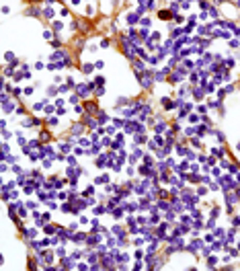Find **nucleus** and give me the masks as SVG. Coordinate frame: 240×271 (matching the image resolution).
I'll use <instances>...</instances> for the list:
<instances>
[{
	"label": "nucleus",
	"instance_id": "obj_1",
	"mask_svg": "<svg viewBox=\"0 0 240 271\" xmlns=\"http://www.w3.org/2000/svg\"><path fill=\"white\" fill-rule=\"evenodd\" d=\"M84 107H86V111H88V113H97V111H99L97 103H92V101H86V103H84Z\"/></svg>",
	"mask_w": 240,
	"mask_h": 271
},
{
	"label": "nucleus",
	"instance_id": "obj_2",
	"mask_svg": "<svg viewBox=\"0 0 240 271\" xmlns=\"http://www.w3.org/2000/svg\"><path fill=\"white\" fill-rule=\"evenodd\" d=\"M86 238H88V236H86L84 232H80V234H74V236H72V240H74L76 244H78V243H84Z\"/></svg>",
	"mask_w": 240,
	"mask_h": 271
},
{
	"label": "nucleus",
	"instance_id": "obj_3",
	"mask_svg": "<svg viewBox=\"0 0 240 271\" xmlns=\"http://www.w3.org/2000/svg\"><path fill=\"white\" fill-rule=\"evenodd\" d=\"M158 17H160V19H170V17H172V12H170V10H160Z\"/></svg>",
	"mask_w": 240,
	"mask_h": 271
},
{
	"label": "nucleus",
	"instance_id": "obj_4",
	"mask_svg": "<svg viewBox=\"0 0 240 271\" xmlns=\"http://www.w3.org/2000/svg\"><path fill=\"white\" fill-rule=\"evenodd\" d=\"M43 17H47V19H52V17H53V10L49 8V6H45V8H43Z\"/></svg>",
	"mask_w": 240,
	"mask_h": 271
},
{
	"label": "nucleus",
	"instance_id": "obj_5",
	"mask_svg": "<svg viewBox=\"0 0 240 271\" xmlns=\"http://www.w3.org/2000/svg\"><path fill=\"white\" fill-rule=\"evenodd\" d=\"M49 140H52L49 132H41V142H49Z\"/></svg>",
	"mask_w": 240,
	"mask_h": 271
},
{
	"label": "nucleus",
	"instance_id": "obj_6",
	"mask_svg": "<svg viewBox=\"0 0 240 271\" xmlns=\"http://www.w3.org/2000/svg\"><path fill=\"white\" fill-rule=\"evenodd\" d=\"M62 29H64V23H60V21H57V23H53V31H55V33H60Z\"/></svg>",
	"mask_w": 240,
	"mask_h": 271
},
{
	"label": "nucleus",
	"instance_id": "obj_7",
	"mask_svg": "<svg viewBox=\"0 0 240 271\" xmlns=\"http://www.w3.org/2000/svg\"><path fill=\"white\" fill-rule=\"evenodd\" d=\"M101 240V236L97 234V236H88V244H94V243H99Z\"/></svg>",
	"mask_w": 240,
	"mask_h": 271
},
{
	"label": "nucleus",
	"instance_id": "obj_8",
	"mask_svg": "<svg viewBox=\"0 0 240 271\" xmlns=\"http://www.w3.org/2000/svg\"><path fill=\"white\" fill-rule=\"evenodd\" d=\"M43 37H45V39H53V33L49 29H45V31H43Z\"/></svg>",
	"mask_w": 240,
	"mask_h": 271
},
{
	"label": "nucleus",
	"instance_id": "obj_9",
	"mask_svg": "<svg viewBox=\"0 0 240 271\" xmlns=\"http://www.w3.org/2000/svg\"><path fill=\"white\" fill-rule=\"evenodd\" d=\"M94 95H97V97H101V95H105V88H103V86H99V88H94Z\"/></svg>",
	"mask_w": 240,
	"mask_h": 271
},
{
	"label": "nucleus",
	"instance_id": "obj_10",
	"mask_svg": "<svg viewBox=\"0 0 240 271\" xmlns=\"http://www.w3.org/2000/svg\"><path fill=\"white\" fill-rule=\"evenodd\" d=\"M193 97H195V99H201V97H203V92H201V88H197V90H193Z\"/></svg>",
	"mask_w": 240,
	"mask_h": 271
},
{
	"label": "nucleus",
	"instance_id": "obj_11",
	"mask_svg": "<svg viewBox=\"0 0 240 271\" xmlns=\"http://www.w3.org/2000/svg\"><path fill=\"white\" fill-rule=\"evenodd\" d=\"M82 130H84L82 125H74V127H72V132H74V134H82Z\"/></svg>",
	"mask_w": 240,
	"mask_h": 271
},
{
	"label": "nucleus",
	"instance_id": "obj_12",
	"mask_svg": "<svg viewBox=\"0 0 240 271\" xmlns=\"http://www.w3.org/2000/svg\"><path fill=\"white\" fill-rule=\"evenodd\" d=\"M158 205H160V210H166V208H168V201H162V199H160Z\"/></svg>",
	"mask_w": 240,
	"mask_h": 271
},
{
	"label": "nucleus",
	"instance_id": "obj_13",
	"mask_svg": "<svg viewBox=\"0 0 240 271\" xmlns=\"http://www.w3.org/2000/svg\"><path fill=\"white\" fill-rule=\"evenodd\" d=\"M140 25H144V27H150V19H142V21H140Z\"/></svg>",
	"mask_w": 240,
	"mask_h": 271
},
{
	"label": "nucleus",
	"instance_id": "obj_14",
	"mask_svg": "<svg viewBox=\"0 0 240 271\" xmlns=\"http://www.w3.org/2000/svg\"><path fill=\"white\" fill-rule=\"evenodd\" d=\"M52 45H53V47H60V45H62V41H60V39H57V37H55V39H53V41H52Z\"/></svg>",
	"mask_w": 240,
	"mask_h": 271
},
{
	"label": "nucleus",
	"instance_id": "obj_15",
	"mask_svg": "<svg viewBox=\"0 0 240 271\" xmlns=\"http://www.w3.org/2000/svg\"><path fill=\"white\" fill-rule=\"evenodd\" d=\"M23 92H25V95H33V86H27V88H23Z\"/></svg>",
	"mask_w": 240,
	"mask_h": 271
},
{
	"label": "nucleus",
	"instance_id": "obj_16",
	"mask_svg": "<svg viewBox=\"0 0 240 271\" xmlns=\"http://www.w3.org/2000/svg\"><path fill=\"white\" fill-rule=\"evenodd\" d=\"M133 21H137V17L135 15H127V23H133Z\"/></svg>",
	"mask_w": 240,
	"mask_h": 271
},
{
	"label": "nucleus",
	"instance_id": "obj_17",
	"mask_svg": "<svg viewBox=\"0 0 240 271\" xmlns=\"http://www.w3.org/2000/svg\"><path fill=\"white\" fill-rule=\"evenodd\" d=\"M47 92H49V95H55V92H57V88H55V86H49V88H47Z\"/></svg>",
	"mask_w": 240,
	"mask_h": 271
},
{
	"label": "nucleus",
	"instance_id": "obj_18",
	"mask_svg": "<svg viewBox=\"0 0 240 271\" xmlns=\"http://www.w3.org/2000/svg\"><path fill=\"white\" fill-rule=\"evenodd\" d=\"M41 109H43V103H37V105L33 107V111H41Z\"/></svg>",
	"mask_w": 240,
	"mask_h": 271
},
{
	"label": "nucleus",
	"instance_id": "obj_19",
	"mask_svg": "<svg viewBox=\"0 0 240 271\" xmlns=\"http://www.w3.org/2000/svg\"><path fill=\"white\" fill-rule=\"evenodd\" d=\"M197 193H199V195H205V193H207V189H205V187H199V189H197Z\"/></svg>",
	"mask_w": 240,
	"mask_h": 271
},
{
	"label": "nucleus",
	"instance_id": "obj_20",
	"mask_svg": "<svg viewBox=\"0 0 240 271\" xmlns=\"http://www.w3.org/2000/svg\"><path fill=\"white\" fill-rule=\"evenodd\" d=\"M197 109H199V113H205V111H207V107H205V105H199Z\"/></svg>",
	"mask_w": 240,
	"mask_h": 271
},
{
	"label": "nucleus",
	"instance_id": "obj_21",
	"mask_svg": "<svg viewBox=\"0 0 240 271\" xmlns=\"http://www.w3.org/2000/svg\"><path fill=\"white\" fill-rule=\"evenodd\" d=\"M45 271H55V269H53V267H47V269H45Z\"/></svg>",
	"mask_w": 240,
	"mask_h": 271
},
{
	"label": "nucleus",
	"instance_id": "obj_22",
	"mask_svg": "<svg viewBox=\"0 0 240 271\" xmlns=\"http://www.w3.org/2000/svg\"><path fill=\"white\" fill-rule=\"evenodd\" d=\"M57 271H66V269H57Z\"/></svg>",
	"mask_w": 240,
	"mask_h": 271
},
{
	"label": "nucleus",
	"instance_id": "obj_23",
	"mask_svg": "<svg viewBox=\"0 0 240 271\" xmlns=\"http://www.w3.org/2000/svg\"><path fill=\"white\" fill-rule=\"evenodd\" d=\"M189 271H197V269H189Z\"/></svg>",
	"mask_w": 240,
	"mask_h": 271
},
{
	"label": "nucleus",
	"instance_id": "obj_24",
	"mask_svg": "<svg viewBox=\"0 0 240 271\" xmlns=\"http://www.w3.org/2000/svg\"><path fill=\"white\" fill-rule=\"evenodd\" d=\"M238 150H240V144H238Z\"/></svg>",
	"mask_w": 240,
	"mask_h": 271
}]
</instances>
